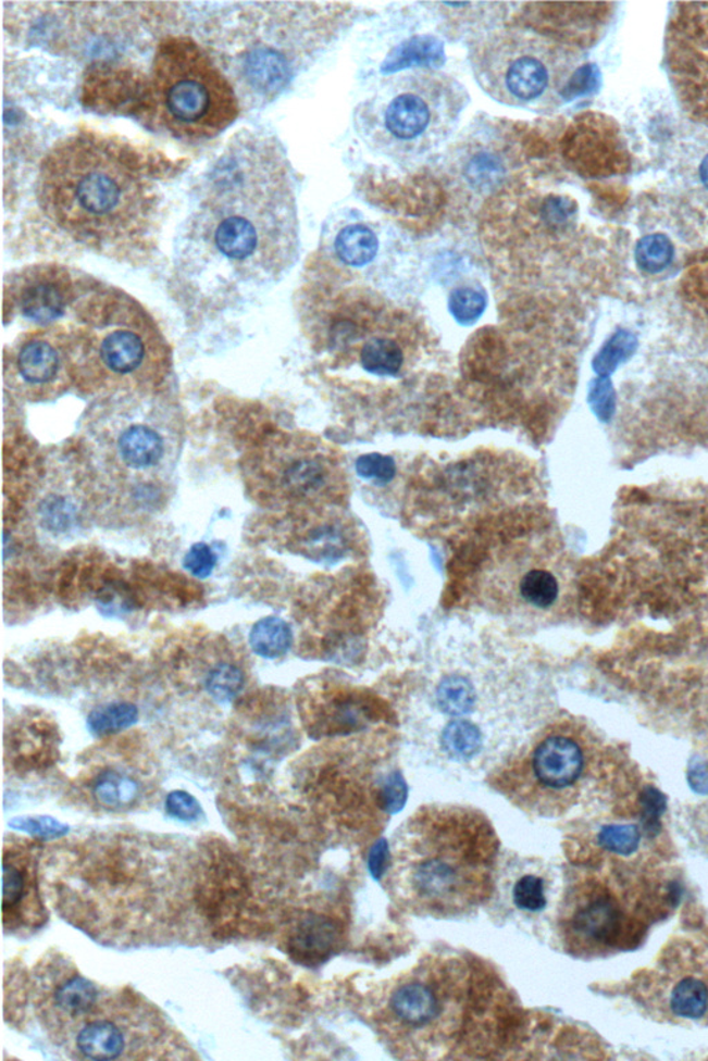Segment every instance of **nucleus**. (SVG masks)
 <instances>
[{
  "instance_id": "f257e3e1",
  "label": "nucleus",
  "mask_w": 708,
  "mask_h": 1061,
  "mask_svg": "<svg viewBox=\"0 0 708 1061\" xmlns=\"http://www.w3.org/2000/svg\"><path fill=\"white\" fill-rule=\"evenodd\" d=\"M401 721L427 766L490 775L545 724L532 657L496 635L451 632L415 672Z\"/></svg>"
},
{
  "instance_id": "f03ea898",
  "label": "nucleus",
  "mask_w": 708,
  "mask_h": 1061,
  "mask_svg": "<svg viewBox=\"0 0 708 1061\" xmlns=\"http://www.w3.org/2000/svg\"><path fill=\"white\" fill-rule=\"evenodd\" d=\"M299 253L291 166L276 137L244 129L208 167L188 216L179 267L203 294L228 299L283 277Z\"/></svg>"
},
{
  "instance_id": "7ed1b4c3",
  "label": "nucleus",
  "mask_w": 708,
  "mask_h": 1061,
  "mask_svg": "<svg viewBox=\"0 0 708 1061\" xmlns=\"http://www.w3.org/2000/svg\"><path fill=\"white\" fill-rule=\"evenodd\" d=\"M164 158L119 136L80 129L40 161L35 196L46 221L100 252H127L158 232Z\"/></svg>"
},
{
  "instance_id": "20e7f679",
  "label": "nucleus",
  "mask_w": 708,
  "mask_h": 1061,
  "mask_svg": "<svg viewBox=\"0 0 708 1061\" xmlns=\"http://www.w3.org/2000/svg\"><path fill=\"white\" fill-rule=\"evenodd\" d=\"M498 861L496 833L481 811L425 806L395 836L388 889L409 914L461 920L492 900Z\"/></svg>"
},
{
  "instance_id": "39448f33",
  "label": "nucleus",
  "mask_w": 708,
  "mask_h": 1061,
  "mask_svg": "<svg viewBox=\"0 0 708 1061\" xmlns=\"http://www.w3.org/2000/svg\"><path fill=\"white\" fill-rule=\"evenodd\" d=\"M183 441L181 410L161 391L101 396L84 420L79 463L89 486L147 512L166 498Z\"/></svg>"
},
{
  "instance_id": "423d86ee",
  "label": "nucleus",
  "mask_w": 708,
  "mask_h": 1061,
  "mask_svg": "<svg viewBox=\"0 0 708 1061\" xmlns=\"http://www.w3.org/2000/svg\"><path fill=\"white\" fill-rule=\"evenodd\" d=\"M74 382L101 396L157 392L171 371V351L151 315L129 295L90 285L70 311Z\"/></svg>"
},
{
  "instance_id": "0eeeda50",
  "label": "nucleus",
  "mask_w": 708,
  "mask_h": 1061,
  "mask_svg": "<svg viewBox=\"0 0 708 1061\" xmlns=\"http://www.w3.org/2000/svg\"><path fill=\"white\" fill-rule=\"evenodd\" d=\"M470 993L468 963L456 953H431L385 987L371 1020L397 1058L440 1059L457 1043Z\"/></svg>"
},
{
  "instance_id": "6e6552de",
  "label": "nucleus",
  "mask_w": 708,
  "mask_h": 1061,
  "mask_svg": "<svg viewBox=\"0 0 708 1061\" xmlns=\"http://www.w3.org/2000/svg\"><path fill=\"white\" fill-rule=\"evenodd\" d=\"M465 86L435 70L388 76L356 107L355 129L376 155L406 165L450 139L470 104Z\"/></svg>"
},
{
  "instance_id": "1a4fd4ad",
  "label": "nucleus",
  "mask_w": 708,
  "mask_h": 1061,
  "mask_svg": "<svg viewBox=\"0 0 708 1061\" xmlns=\"http://www.w3.org/2000/svg\"><path fill=\"white\" fill-rule=\"evenodd\" d=\"M147 100L157 124L185 141L215 139L239 115L231 80L186 35H167L158 42Z\"/></svg>"
},
{
  "instance_id": "9d476101",
  "label": "nucleus",
  "mask_w": 708,
  "mask_h": 1061,
  "mask_svg": "<svg viewBox=\"0 0 708 1061\" xmlns=\"http://www.w3.org/2000/svg\"><path fill=\"white\" fill-rule=\"evenodd\" d=\"M593 752L585 728L558 719L538 728L490 774L498 794L518 809L555 817L572 808L587 782Z\"/></svg>"
},
{
  "instance_id": "9b49d317",
  "label": "nucleus",
  "mask_w": 708,
  "mask_h": 1061,
  "mask_svg": "<svg viewBox=\"0 0 708 1061\" xmlns=\"http://www.w3.org/2000/svg\"><path fill=\"white\" fill-rule=\"evenodd\" d=\"M564 590L554 559L532 545L502 550L468 586L479 611L523 634L544 629L557 620Z\"/></svg>"
},
{
  "instance_id": "f8f14e48",
  "label": "nucleus",
  "mask_w": 708,
  "mask_h": 1061,
  "mask_svg": "<svg viewBox=\"0 0 708 1061\" xmlns=\"http://www.w3.org/2000/svg\"><path fill=\"white\" fill-rule=\"evenodd\" d=\"M563 50L523 29H497L473 42V76L492 99L523 110H539L558 90Z\"/></svg>"
},
{
  "instance_id": "ddd939ff",
  "label": "nucleus",
  "mask_w": 708,
  "mask_h": 1061,
  "mask_svg": "<svg viewBox=\"0 0 708 1061\" xmlns=\"http://www.w3.org/2000/svg\"><path fill=\"white\" fill-rule=\"evenodd\" d=\"M4 384L27 402L58 400L75 384L67 330L63 325L28 332L4 357Z\"/></svg>"
},
{
  "instance_id": "4468645a",
  "label": "nucleus",
  "mask_w": 708,
  "mask_h": 1061,
  "mask_svg": "<svg viewBox=\"0 0 708 1061\" xmlns=\"http://www.w3.org/2000/svg\"><path fill=\"white\" fill-rule=\"evenodd\" d=\"M249 487L285 499H309L327 491L331 466L313 444L274 437L251 453L246 463Z\"/></svg>"
},
{
  "instance_id": "2eb2a0df",
  "label": "nucleus",
  "mask_w": 708,
  "mask_h": 1061,
  "mask_svg": "<svg viewBox=\"0 0 708 1061\" xmlns=\"http://www.w3.org/2000/svg\"><path fill=\"white\" fill-rule=\"evenodd\" d=\"M667 63L687 114L708 125V3H680L667 33Z\"/></svg>"
},
{
  "instance_id": "dca6fc26",
  "label": "nucleus",
  "mask_w": 708,
  "mask_h": 1061,
  "mask_svg": "<svg viewBox=\"0 0 708 1061\" xmlns=\"http://www.w3.org/2000/svg\"><path fill=\"white\" fill-rule=\"evenodd\" d=\"M88 280L63 265H33L14 275L4 299L14 314L49 328L73 310Z\"/></svg>"
},
{
  "instance_id": "f3484780",
  "label": "nucleus",
  "mask_w": 708,
  "mask_h": 1061,
  "mask_svg": "<svg viewBox=\"0 0 708 1061\" xmlns=\"http://www.w3.org/2000/svg\"><path fill=\"white\" fill-rule=\"evenodd\" d=\"M559 927L568 950L587 956L613 946L625 918L613 896L599 886H575L560 910Z\"/></svg>"
},
{
  "instance_id": "a211bd4d",
  "label": "nucleus",
  "mask_w": 708,
  "mask_h": 1061,
  "mask_svg": "<svg viewBox=\"0 0 708 1061\" xmlns=\"http://www.w3.org/2000/svg\"><path fill=\"white\" fill-rule=\"evenodd\" d=\"M498 914L532 928L551 902V879L542 862L511 856L498 861L492 900Z\"/></svg>"
},
{
  "instance_id": "6ab92c4d",
  "label": "nucleus",
  "mask_w": 708,
  "mask_h": 1061,
  "mask_svg": "<svg viewBox=\"0 0 708 1061\" xmlns=\"http://www.w3.org/2000/svg\"><path fill=\"white\" fill-rule=\"evenodd\" d=\"M618 126L603 115L583 116L569 127L563 157L585 176H610L629 166Z\"/></svg>"
},
{
  "instance_id": "aec40b11",
  "label": "nucleus",
  "mask_w": 708,
  "mask_h": 1061,
  "mask_svg": "<svg viewBox=\"0 0 708 1061\" xmlns=\"http://www.w3.org/2000/svg\"><path fill=\"white\" fill-rule=\"evenodd\" d=\"M76 469L78 464H58L50 467L46 474L48 488L39 499L37 516L40 527L55 537L74 533L80 524L83 510L78 498L67 489Z\"/></svg>"
},
{
  "instance_id": "412c9836",
  "label": "nucleus",
  "mask_w": 708,
  "mask_h": 1061,
  "mask_svg": "<svg viewBox=\"0 0 708 1061\" xmlns=\"http://www.w3.org/2000/svg\"><path fill=\"white\" fill-rule=\"evenodd\" d=\"M664 974V1007L671 1018L700 1020L708 1016V973L694 965L669 966Z\"/></svg>"
},
{
  "instance_id": "4be33fe9",
  "label": "nucleus",
  "mask_w": 708,
  "mask_h": 1061,
  "mask_svg": "<svg viewBox=\"0 0 708 1061\" xmlns=\"http://www.w3.org/2000/svg\"><path fill=\"white\" fill-rule=\"evenodd\" d=\"M445 63V46L435 37H415L397 46L381 66L382 73L395 74L410 68H435Z\"/></svg>"
},
{
  "instance_id": "5701e85b",
  "label": "nucleus",
  "mask_w": 708,
  "mask_h": 1061,
  "mask_svg": "<svg viewBox=\"0 0 708 1061\" xmlns=\"http://www.w3.org/2000/svg\"><path fill=\"white\" fill-rule=\"evenodd\" d=\"M361 369L374 376L399 375L405 365V350L394 336L386 332H374L367 336L360 347Z\"/></svg>"
},
{
  "instance_id": "b1692460",
  "label": "nucleus",
  "mask_w": 708,
  "mask_h": 1061,
  "mask_svg": "<svg viewBox=\"0 0 708 1061\" xmlns=\"http://www.w3.org/2000/svg\"><path fill=\"white\" fill-rule=\"evenodd\" d=\"M125 1035L110 1020H95L76 1035V1048L84 1058L95 1061L115 1060L125 1050Z\"/></svg>"
},
{
  "instance_id": "393cba45",
  "label": "nucleus",
  "mask_w": 708,
  "mask_h": 1061,
  "mask_svg": "<svg viewBox=\"0 0 708 1061\" xmlns=\"http://www.w3.org/2000/svg\"><path fill=\"white\" fill-rule=\"evenodd\" d=\"M380 241L376 234L363 223L349 224L339 229L334 241L335 257L349 267H364L378 253Z\"/></svg>"
},
{
  "instance_id": "a878e982",
  "label": "nucleus",
  "mask_w": 708,
  "mask_h": 1061,
  "mask_svg": "<svg viewBox=\"0 0 708 1061\" xmlns=\"http://www.w3.org/2000/svg\"><path fill=\"white\" fill-rule=\"evenodd\" d=\"M249 646L253 654L264 660H277L291 649V626L278 616L259 620L249 632Z\"/></svg>"
},
{
  "instance_id": "bb28decb",
  "label": "nucleus",
  "mask_w": 708,
  "mask_h": 1061,
  "mask_svg": "<svg viewBox=\"0 0 708 1061\" xmlns=\"http://www.w3.org/2000/svg\"><path fill=\"white\" fill-rule=\"evenodd\" d=\"M681 296L697 317L708 323V248L696 253L681 278Z\"/></svg>"
},
{
  "instance_id": "cd10ccee",
  "label": "nucleus",
  "mask_w": 708,
  "mask_h": 1061,
  "mask_svg": "<svg viewBox=\"0 0 708 1061\" xmlns=\"http://www.w3.org/2000/svg\"><path fill=\"white\" fill-rule=\"evenodd\" d=\"M139 708L135 703L110 702L94 709L86 724L91 736L103 738L134 727L139 722Z\"/></svg>"
},
{
  "instance_id": "c85d7f7f",
  "label": "nucleus",
  "mask_w": 708,
  "mask_h": 1061,
  "mask_svg": "<svg viewBox=\"0 0 708 1061\" xmlns=\"http://www.w3.org/2000/svg\"><path fill=\"white\" fill-rule=\"evenodd\" d=\"M506 172V161L501 154L488 148L473 151L470 160H467L462 167V175L468 185L476 191L492 190L502 180Z\"/></svg>"
},
{
  "instance_id": "c756f323",
  "label": "nucleus",
  "mask_w": 708,
  "mask_h": 1061,
  "mask_svg": "<svg viewBox=\"0 0 708 1061\" xmlns=\"http://www.w3.org/2000/svg\"><path fill=\"white\" fill-rule=\"evenodd\" d=\"M94 795L105 808H129L139 799L140 787L139 783L129 775L109 770L96 778Z\"/></svg>"
},
{
  "instance_id": "7c9ffc66",
  "label": "nucleus",
  "mask_w": 708,
  "mask_h": 1061,
  "mask_svg": "<svg viewBox=\"0 0 708 1061\" xmlns=\"http://www.w3.org/2000/svg\"><path fill=\"white\" fill-rule=\"evenodd\" d=\"M99 991L95 984L85 977L75 976L60 984L54 993V1003L61 1012L71 1018L84 1016L98 1003Z\"/></svg>"
},
{
  "instance_id": "2f4dec72",
  "label": "nucleus",
  "mask_w": 708,
  "mask_h": 1061,
  "mask_svg": "<svg viewBox=\"0 0 708 1061\" xmlns=\"http://www.w3.org/2000/svg\"><path fill=\"white\" fill-rule=\"evenodd\" d=\"M244 686H246L244 672L228 662L219 663L213 667L206 681L208 696L219 706H228L236 700L243 692Z\"/></svg>"
},
{
  "instance_id": "473e14b6",
  "label": "nucleus",
  "mask_w": 708,
  "mask_h": 1061,
  "mask_svg": "<svg viewBox=\"0 0 708 1061\" xmlns=\"http://www.w3.org/2000/svg\"><path fill=\"white\" fill-rule=\"evenodd\" d=\"M487 296L482 289L462 287L452 290L448 298V310L457 323L475 324L485 313Z\"/></svg>"
},
{
  "instance_id": "72a5a7b5",
  "label": "nucleus",
  "mask_w": 708,
  "mask_h": 1061,
  "mask_svg": "<svg viewBox=\"0 0 708 1061\" xmlns=\"http://www.w3.org/2000/svg\"><path fill=\"white\" fill-rule=\"evenodd\" d=\"M672 253H674V248H672L670 239L663 234H654V236L642 238L638 247H636V259H638L641 267L649 270V272L664 269L670 263Z\"/></svg>"
},
{
  "instance_id": "f704fd0d",
  "label": "nucleus",
  "mask_w": 708,
  "mask_h": 1061,
  "mask_svg": "<svg viewBox=\"0 0 708 1061\" xmlns=\"http://www.w3.org/2000/svg\"><path fill=\"white\" fill-rule=\"evenodd\" d=\"M15 831H22V833L34 836V838L42 840H53L63 838V836L70 833V826L60 823L59 820L49 817V815H25V817H15L9 823Z\"/></svg>"
},
{
  "instance_id": "c9c22d12",
  "label": "nucleus",
  "mask_w": 708,
  "mask_h": 1061,
  "mask_svg": "<svg viewBox=\"0 0 708 1061\" xmlns=\"http://www.w3.org/2000/svg\"><path fill=\"white\" fill-rule=\"evenodd\" d=\"M639 829L635 825H609L599 834V844L611 853L626 856L638 849Z\"/></svg>"
},
{
  "instance_id": "e433bc0d",
  "label": "nucleus",
  "mask_w": 708,
  "mask_h": 1061,
  "mask_svg": "<svg viewBox=\"0 0 708 1061\" xmlns=\"http://www.w3.org/2000/svg\"><path fill=\"white\" fill-rule=\"evenodd\" d=\"M218 564V556L211 546L198 542L191 546L183 559V567L198 579L211 576Z\"/></svg>"
},
{
  "instance_id": "4c0bfd02",
  "label": "nucleus",
  "mask_w": 708,
  "mask_h": 1061,
  "mask_svg": "<svg viewBox=\"0 0 708 1061\" xmlns=\"http://www.w3.org/2000/svg\"><path fill=\"white\" fill-rule=\"evenodd\" d=\"M356 472L365 479L389 483L396 474L395 461L390 457L381 455V453H367L356 462Z\"/></svg>"
},
{
  "instance_id": "58836bf2",
  "label": "nucleus",
  "mask_w": 708,
  "mask_h": 1061,
  "mask_svg": "<svg viewBox=\"0 0 708 1061\" xmlns=\"http://www.w3.org/2000/svg\"><path fill=\"white\" fill-rule=\"evenodd\" d=\"M25 875L22 869L13 862H4L3 864V899L2 907L3 912L7 914L9 910H13L22 902L25 891Z\"/></svg>"
},
{
  "instance_id": "ea45409f",
  "label": "nucleus",
  "mask_w": 708,
  "mask_h": 1061,
  "mask_svg": "<svg viewBox=\"0 0 708 1061\" xmlns=\"http://www.w3.org/2000/svg\"><path fill=\"white\" fill-rule=\"evenodd\" d=\"M165 809L167 814L185 823H192L202 815L200 802L186 790H173L166 796Z\"/></svg>"
},
{
  "instance_id": "a19ab883",
  "label": "nucleus",
  "mask_w": 708,
  "mask_h": 1061,
  "mask_svg": "<svg viewBox=\"0 0 708 1061\" xmlns=\"http://www.w3.org/2000/svg\"><path fill=\"white\" fill-rule=\"evenodd\" d=\"M98 607L101 614L109 616V619H115V616H124L134 610V599L127 596L126 591L115 588V586H107L99 596Z\"/></svg>"
},
{
  "instance_id": "79ce46f5",
  "label": "nucleus",
  "mask_w": 708,
  "mask_h": 1061,
  "mask_svg": "<svg viewBox=\"0 0 708 1061\" xmlns=\"http://www.w3.org/2000/svg\"><path fill=\"white\" fill-rule=\"evenodd\" d=\"M597 84V68L594 65H584L583 68L575 71L572 78L567 82L562 96L570 99V97L588 93V91L594 90Z\"/></svg>"
},
{
  "instance_id": "37998d69",
  "label": "nucleus",
  "mask_w": 708,
  "mask_h": 1061,
  "mask_svg": "<svg viewBox=\"0 0 708 1061\" xmlns=\"http://www.w3.org/2000/svg\"><path fill=\"white\" fill-rule=\"evenodd\" d=\"M700 178H701L703 185H705L707 187V190H708V155L701 162V165H700Z\"/></svg>"
}]
</instances>
